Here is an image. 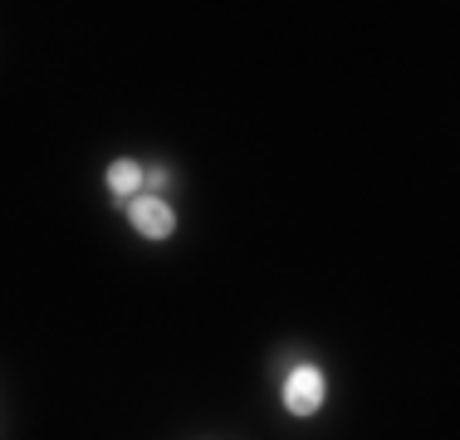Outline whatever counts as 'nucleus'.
<instances>
[{
  "label": "nucleus",
  "mask_w": 460,
  "mask_h": 440,
  "mask_svg": "<svg viewBox=\"0 0 460 440\" xmlns=\"http://www.w3.org/2000/svg\"><path fill=\"white\" fill-rule=\"evenodd\" d=\"M323 392H328L323 387V372L304 362V367H294L289 382H284V406H289L294 416H314L323 406Z\"/></svg>",
  "instance_id": "nucleus-1"
},
{
  "label": "nucleus",
  "mask_w": 460,
  "mask_h": 440,
  "mask_svg": "<svg viewBox=\"0 0 460 440\" xmlns=\"http://www.w3.org/2000/svg\"><path fill=\"white\" fill-rule=\"evenodd\" d=\"M128 220H133V230L147 240H167L172 230H177V216H172V206L162 201V196H133V201H128Z\"/></svg>",
  "instance_id": "nucleus-2"
},
{
  "label": "nucleus",
  "mask_w": 460,
  "mask_h": 440,
  "mask_svg": "<svg viewBox=\"0 0 460 440\" xmlns=\"http://www.w3.org/2000/svg\"><path fill=\"white\" fill-rule=\"evenodd\" d=\"M142 176H147V172H142L137 162L118 157L113 167H108V191H113V196H123V201H133V196H137V186H142Z\"/></svg>",
  "instance_id": "nucleus-3"
}]
</instances>
